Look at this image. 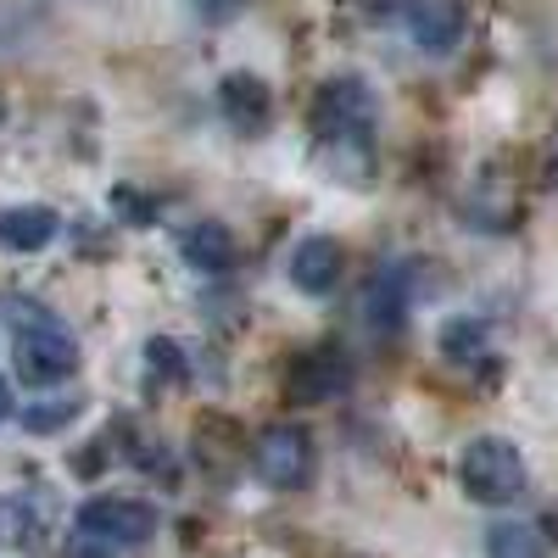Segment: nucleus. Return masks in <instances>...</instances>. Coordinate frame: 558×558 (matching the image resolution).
<instances>
[{
    "label": "nucleus",
    "instance_id": "nucleus-1",
    "mask_svg": "<svg viewBox=\"0 0 558 558\" xmlns=\"http://www.w3.org/2000/svg\"><path fill=\"white\" fill-rule=\"evenodd\" d=\"M313 140L318 162L341 184H368L375 179V89L357 73L330 78L313 101Z\"/></svg>",
    "mask_w": 558,
    "mask_h": 558
},
{
    "label": "nucleus",
    "instance_id": "nucleus-2",
    "mask_svg": "<svg viewBox=\"0 0 558 558\" xmlns=\"http://www.w3.org/2000/svg\"><path fill=\"white\" fill-rule=\"evenodd\" d=\"M0 324H7L12 368L28 386H62L78 375V336L68 330V318L51 302H39L28 291H7L0 296Z\"/></svg>",
    "mask_w": 558,
    "mask_h": 558
},
{
    "label": "nucleus",
    "instance_id": "nucleus-3",
    "mask_svg": "<svg viewBox=\"0 0 558 558\" xmlns=\"http://www.w3.org/2000/svg\"><path fill=\"white\" fill-rule=\"evenodd\" d=\"M458 486L481 508H502L525 492V458L508 436H475L458 458Z\"/></svg>",
    "mask_w": 558,
    "mask_h": 558
},
{
    "label": "nucleus",
    "instance_id": "nucleus-4",
    "mask_svg": "<svg viewBox=\"0 0 558 558\" xmlns=\"http://www.w3.org/2000/svg\"><path fill=\"white\" fill-rule=\"evenodd\" d=\"M73 531L84 542H107V547H146L157 531H162V514L146 502V497H118V492H101L78 508Z\"/></svg>",
    "mask_w": 558,
    "mask_h": 558
},
{
    "label": "nucleus",
    "instance_id": "nucleus-5",
    "mask_svg": "<svg viewBox=\"0 0 558 558\" xmlns=\"http://www.w3.org/2000/svg\"><path fill=\"white\" fill-rule=\"evenodd\" d=\"M313 470H318V447L302 425H268L252 447V475L268 492H302L313 486Z\"/></svg>",
    "mask_w": 558,
    "mask_h": 558
},
{
    "label": "nucleus",
    "instance_id": "nucleus-6",
    "mask_svg": "<svg viewBox=\"0 0 558 558\" xmlns=\"http://www.w3.org/2000/svg\"><path fill=\"white\" fill-rule=\"evenodd\" d=\"M347 274V252L336 235H307L296 252H291V286L302 296H330Z\"/></svg>",
    "mask_w": 558,
    "mask_h": 558
},
{
    "label": "nucleus",
    "instance_id": "nucleus-7",
    "mask_svg": "<svg viewBox=\"0 0 558 558\" xmlns=\"http://www.w3.org/2000/svg\"><path fill=\"white\" fill-rule=\"evenodd\" d=\"M218 118L235 134H263L268 118H274L268 84L257 73H223V84H218Z\"/></svg>",
    "mask_w": 558,
    "mask_h": 558
},
{
    "label": "nucleus",
    "instance_id": "nucleus-8",
    "mask_svg": "<svg viewBox=\"0 0 558 558\" xmlns=\"http://www.w3.org/2000/svg\"><path fill=\"white\" fill-rule=\"evenodd\" d=\"M408 34L425 57H447L463 39V7L458 0H413L408 7Z\"/></svg>",
    "mask_w": 558,
    "mask_h": 558
},
{
    "label": "nucleus",
    "instance_id": "nucleus-9",
    "mask_svg": "<svg viewBox=\"0 0 558 558\" xmlns=\"http://www.w3.org/2000/svg\"><path fill=\"white\" fill-rule=\"evenodd\" d=\"M62 235V218L51 207H0V252H12V257H34L45 252Z\"/></svg>",
    "mask_w": 558,
    "mask_h": 558
},
{
    "label": "nucleus",
    "instance_id": "nucleus-10",
    "mask_svg": "<svg viewBox=\"0 0 558 558\" xmlns=\"http://www.w3.org/2000/svg\"><path fill=\"white\" fill-rule=\"evenodd\" d=\"M45 525H51V497L45 492H12V497H0V542H7L12 553H28Z\"/></svg>",
    "mask_w": 558,
    "mask_h": 558
},
{
    "label": "nucleus",
    "instance_id": "nucleus-11",
    "mask_svg": "<svg viewBox=\"0 0 558 558\" xmlns=\"http://www.w3.org/2000/svg\"><path fill=\"white\" fill-rule=\"evenodd\" d=\"M347 386V352L341 347H313L302 352L296 375H291V397L296 402H330Z\"/></svg>",
    "mask_w": 558,
    "mask_h": 558
},
{
    "label": "nucleus",
    "instance_id": "nucleus-12",
    "mask_svg": "<svg viewBox=\"0 0 558 558\" xmlns=\"http://www.w3.org/2000/svg\"><path fill=\"white\" fill-rule=\"evenodd\" d=\"M179 257L184 263H191L196 274H229V268H235V235H229V229L223 223H191V229H184V235H179Z\"/></svg>",
    "mask_w": 558,
    "mask_h": 558
},
{
    "label": "nucleus",
    "instance_id": "nucleus-13",
    "mask_svg": "<svg viewBox=\"0 0 558 558\" xmlns=\"http://www.w3.org/2000/svg\"><path fill=\"white\" fill-rule=\"evenodd\" d=\"M486 558H547V536L525 520H497L486 531Z\"/></svg>",
    "mask_w": 558,
    "mask_h": 558
},
{
    "label": "nucleus",
    "instance_id": "nucleus-14",
    "mask_svg": "<svg viewBox=\"0 0 558 558\" xmlns=\"http://www.w3.org/2000/svg\"><path fill=\"white\" fill-rule=\"evenodd\" d=\"M146 363H151V386L179 391L184 380H191V357H184V347L168 341V336H151V341H146Z\"/></svg>",
    "mask_w": 558,
    "mask_h": 558
},
{
    "label": "nucleus",
    "instance_id": "nucleus-15",
    "mask_svg": "<svg viewBox=\"0 0 558 558\" xmlns=\"http://www.w3.org/2000/svg\"><path fill=\"white\" fill-rule=\"evenodd\" d=\"M78 418V397H45V402H28L23 408V418L17 425L28 430V436H57V430H68Z\"/></svg>",
    "mask_w": 558,
    "mask_h": 558
},
{
    "label": "nucleus",
    "instance_id": "nucleus-16",
    "mask_svg": "<svg viewBox=\"0 0 558 558\" xmlns=\"http://www.w3.org/2000/svg\"><path fill=\"white\" fill-rule=\"evenodd\" d=\"M441 352L452 363H475L486 352V324L481 318H447L441 324Z\"/></svg>",
    "mask_w": 558,
    "mask_h": 558
},
{
    "label": "nucleus",
    "instance_id": "nucleus-17",
    "mask_svg": "<svg viewBox=\"0 0 558 558\" xmlns=\"http://www.w3.org/2000/svg\"><path fill=\"white\" fill-rule=\"evenodd\" d=\"M402 313H408L402 279L397 274H380L375 291H368V318H375V330H402Z\"/></svg>",
    "mask_w": 558,
    "mask_h": 558
},
{
    "label": "nucleus",
    "instance_id": "nucleus-18",
    "mask_svg": "<svg viewBox=\"0 0 558 558\" xmlns=\"http://www.w3.org/2000/svg\"><path fill=\"white\" fill-rule=\"evenodd\" d=\"M112 213H118L123 223H134V229L157 223V202H146V196L134 191V184H118V191H112Z\"/></svg>",
    "mask_w": 558,
    "mask_h": 558
},
{
    "label": "nucleus",
    "instance_id": "nucleus-19",
    "mask_svg": "<svg viewBox=\"0 0 558 558\" xmlns=\"http://www.w3.org/2000/svg\"><path fill=\"white\" fill-rule=\"evenodd\" d=\"M246 12V0H196V17L202 23H235Z\"/></svg>",
    "mask_w": 558,
    "mask_h": 558
},
{
    "label": "nucleus",
    "instance_id": "nucleus-20",
    "mask_svg": "<svg viewBox=\"0 0 558 558\" xmlns=\"http://www.w3.org/2000/svg\"><path fill=\"white\" fill-rule=\"evenodd\" d=\"M7 413H12V386L0 380V418H7Z\"/></svg>",
    "mask_w": 558,
    "mask_h": 558
},
{
    "label": "nucleus",
    "instance_id": "nucleus-21",
    "mask_svg": "<svg viewBox=\"0 0 558 558\" xmlns=\"http://www.w3.org/2000/svg\"><path fill=\"white\" fill-rule=\"evenodd\" d=\"M0 118H7V101H0Z\"/></svg>",
    "mask_w": 558,
    "mask_h": 558
}]
</instances>
